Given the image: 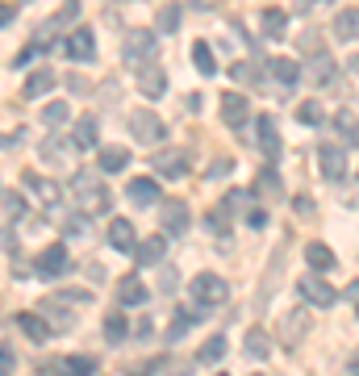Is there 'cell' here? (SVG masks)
I'll list each match as a JSON object with an SVG mask.
<instances>
[{
	"label": "cell",
	"mask_w": 359,
	"mask_h": 376,
	"mask_svg": "<svg viewBox=\"0 0 359 376\" xmlns=\"http://www.w3.org/2000/svg\"><path fill=\"white\" fill-rule=\"evenodd\" d=\"M188 293H192V301L197 306H222L226 301V280L217 276V272H201V276H192V285H188Z\"/></svg>",
	"instance_id": "1"
},
{
	"label": "cell",
	"mask_w": 359,
	"mask_h": 376,
	"mask_svg": "<svg viewBox=\"0 0 359 376\" xmlns=\"http://www.w3.org/2000/svg\"><path fill=\"white\" fill-rule=\"evenodd\" d=\"M151 54H155V33H151V29H130V33H125V46H121L125 67H146Z\"/></svg>",
	"instance_id": "2"
},
{
	"label": "cell",
	"mask_w": 359,
	"mask_h": 376,
	"mask_svg": "<svg viewBox=\"0 0 359 376\" xmlns=\"http://www.w3.org/2000/svg\"><path fill=\"white\" fill-rule=\"evenodd\" d=\"M130 134L151 146V142H163V138H167V126H163V117H155L151 109H134V113H130Z\"/></svg>",
	"instance_id": "3"
},
{
	"label": "cell",
	"mask_w": 359,
	"mask_h": 376,
	"mask_svg": "<svg viewBox=\"0 0 359 376\" xmlns=\"http://www.w3.org/2000/svg\"><path fill=\"white\" fill-rule=\"evenodd\" d=\"M71 193H75V201L84 205V209H109V193L96 184V176H88V172H79L75 180H71Z\"/></svg>",
	"instance_id": "4"
},
{
	"label": "cell",
	"mask_w": 359,
	"mask_h": 376,
	"mask_svg": "<svg viewBox=\"0 0 359 376\" xmlns=\"http://www.w3.org/2000/svg\"><path fill=\"white\" fill-rule=\"evenodd\" d=\"M297 289H301V297H305L310 306H318V310H330V306L339 301V293H335L322 276H314V272H310V276H301V280H297Z\"/></svg>",
	"instance_id": "5"
},
{
	"label": "cell",
	"mask_w": 359,
	"mask_h": 376,
	"mask_svg": "<svg viewBox=\"0 0 359 376\" xmlns=\"http://www.w3.org/2000/svg\"><path fill=\"white\" fill-rule=\"evenodd\" d=\"M63 50H67V59H75V63H92V59H96V38H92V29H71L67 42H63Z\"/></svg>",
	"instance_id": "6"
},
{
	"label": "cell",
	"mask_w": 359,
	"mask_h": 376,
	"mask_svg": "<svg viewBox=\"0 0 359 376\" xmlns=\"http://www.w3.org/2000/svg\"><path fill=\"white\" fill-rule=\"evenodd\" d=\"M222 121L230 130H243V121H251V100L243 92H226L222 96Z\"/></svg>",
	"instance_id": "7"
},
{
	"label": "cell",
	"mask_w": 359,
	"mask_h": 376,
	"mask_svg": "<svg viewBox=\"0 0 359 376\" xmlns=\"http://www.w3.org/2000/svg\"><path fill=\"white\" fill-rule=\"evenodd\" d=\"M67 268H71V255H67L63 243H54V247H46V251L38 255V276H46V280H50V276H63Z\"/></svg>",
	"instance_id": "8"
},
{
	"label": "cell",
	"mask_w": 359,
	"mask_h": 376,
	"mask_svg": "<svg viewBox=\"0 0 359 376\" xmlns=\"http://www.w3.org/2000/svg\"><path fill=\"white\" fill-rule=\"evenodd\" d=\"M305 335H310V314H305V310H289L284 322H280V343H284V347H297Z\"/></svg>",
	"instance_id": "9"
},
{
	"label": "cell",
	"mask_w": 359,
	"mask_h": 376,
	"mask_svg": "<svg viewBox=\"0 0 359 376\" xmlns=\"http://www.w3.org/2000/svg\"><path fill=\"white\" fill-rule=\"evenodd\" d=\"M159 218H163V230L167 234H184L188 230V205L184 201H159Z\"/></svg>",
	"instance_id": "10"
},
{
	"label": "cell",
	"mask_w": 359,
	"mask_h": 376,
	"mask_svg": "<svg viewBox=\"0 0 359 376\" xmlns=\"http://www.w3.org/2000/svg\"><path fill=\"white\" fill-rule=\"evenodd\" d=\"M318 167H322V176L326 180H343V172H347V155L339 151V146H318Z\"/></svg>",
	"instance_id": "11"
},
{
	"label": "cell",
	"mask_w": 359,
	"mask_h": 376,
	"mask_svg": "<svg viewBox=\"0 0 359 376\" xmlns=\"http://www.w3.org/2000/svg\"><path fill=\"white\" fill-rule=\"evenodd\" d=\"M155 172L167 176V180H180V176L188 172V155H184V151H159V155H155Z\"/></svg>",
	"instance_id": "12"
},
{
	"label": "cell",
	"mask_w": 359,
	"mask_h": 376,
	"mask_svg": "<svg viewBox=\"0 0 359 376\" xmlns=\"http://www.w3.org/2000/svg\"><path fill=\"white\" fill-rule=\"evenodd\" d=\"M138 92H142V96H151V100L167 92V80H163V71H159L155 63H146V67H138Z\"/></svg>",
	"instance_id": "13"
},
{
	"label": "cell",
	"mask_w": 359,
	"mask_h": 376,
	"mask_svg": "<svg viewBox=\"0 0 359 376\" xmlns=\"http://www.w3.org/2000/svg\"><path fill=\"white\" fill-rule=\"evenodd\" d=\"M255 138H259V146H263V155H268V159H276V155H280L276 117H255Z\"/></svg>",
	"instance_id": "14"
},
{
	"label": "cell",
	"mask_w": 359,
	"mask_h": 376,
	"mask_svg": "<svg viewBox=\"0 0 359 376\" xmlns=\"http://www.w3.org/2000/svg\"><path fill=\"white\" fill-rule=\"evenodd\" d=\"M125 197H130L134 205H142V209H146V205H155V201H159V184H155L151 176H138V180H130Z\"/></svg>",
	"instance_id": "15"
},
{
	"label": "cell",
	"mask_w": 359,
	"mask_h": 376,
	"mask_svg": "<svg viewBox=\"0 0 359 376\" xmlns=\"http://www.w3.org/2000/svg\"><path fill=\"white\" fill-rule=\"evenodd\" d=\"M109 243H113L117 251H138L134 222H125V218H113V222H109Z\"/></svg>",
	"instance_id": "16"
},
{
	"label": "cell",
	"mask_w": 359,
	"mask_h": 376,
	"mask_svg": "<svg viewBox=\"0 0 359 376\" xmlns=\"http://www.w3.org/2000/svg\"><path fill=\"white\" fill-rule=\"evenodd\" d=\"M146 297H151V289H146L138 276H121V280H117V301H121V306H142Z\"/></svg>",
	"instance_id": "17"
},
{
	"label": "cell",
	"mask_w": 359,
	"mask_h": 376,
	"mask_svg": "<svg viewBox=\"0 0 359 376\" xmlns=\"http://www.w3.org/2000/svg\"><path fill=\"white\" fill-rule=\"evenodd\" d=\"M163 251H167V239H163V234H151V239H142V243H138L134 260H138L142 268H151V264H159V260H163Z\"/></svg>",
	"instance_id": "18"
},
{
	"label": "cell",
	"mask_w": 359,
	"mask_h": 376,
	"mask_svg": "<svg viewBox=\"0 0 359 376\" xmlns=\"http://www.w3.org/2000/svg\"><path fill=\"white\" fill-rule=\"evenodd\" d=\"M50 84H54V71H50V67H38V71L25 80L21 96H25V100H38V96H46V92H50Z\"/></svg>",
	"instance_id": "19"
},
{
	"label": "cell",
	"mask_w": 359,
	"mask_h": 376,
	"mask_svg": "<svg viewBox=\"0 0 359 376\" xmlns=\"http://www.w3.org/2000/svg\"><path fill=\"white\" fill-rule=\"evenodd\" d=\"M243 347H247V360H268V356H272V339H268V331H259V326L247 331Z\"/></svg>",
	"instance_id": "20"
},
{
	"label": "cell",
	"mask_w": 359,
	"mask_h": 376,
	"mask_svg": "<svg viewBox=\"0 0 359 376\" xmlns=\"http://www.w3.org/2000/svg\"><path fill=\"white\" fill-rule=\"evenodd\" d=\"M335 38H343V42L359 38V8H343V13L335 17Z\"/></svg>",
	"instance_id": "21"
},
{
	"label": "cell",
	"mask_w": 359,
	"mask_h": 376,
	"mask_svg": "<svg viewBox=\"0 0 359 376\" xmlns=\"http://www.w3.org/2000/svg\"><path fill=\"white\" fill-rule=\"evenodd\" d=\"M13 322L25 331V339H29V343H46V335H50V331L42 326V318H38V314H17Z\"/></svg>",
	"instance_id": "22"
},
{
	"label": "cell",
	"mask_w": 359,
	"mask_h": 376,
	"mask_svg": "<svg viewBox=\"0 0 359 376\" xmlns=\"http://www.w3.org/2000/svg\"><path fill=\"white\" fill-rule=\"evenodd\" d=\"M192 63H197L201 75H217V59H213L209 42H192Z\"/></svg>",
	"instance_id": "23"
},
{
	"label": "cell",
	"mask_w": 359,
	"mask_h": 376,
	"mask_svg": "<svg viewBox=\"0 0 359 376\" xmlns=\"http://www.w3.org/2000/svg\"><path fill=\"white\" fill-rule=\"evenodd\" d=\"M305 260H310V268H318V272H330V268H335V255H330L326 243H310V247H305Z\"/></svg>",
	"instance_id": "24"
},
{
	"label": "cell",
	"mask_w": 359,
	"mask_h": 376,
	"mask_svg": "<svg viewBox=\"0 0 359 376\" xmlns=\"http://www.w3.org/2000/svg\"><path fill=\"white\" fill-rule=\"evenodd\" d=\"M222 356H226V335H213V339H205V343H201L197 364H217Z\"/></svg>",
	"instance_id": "25"
},
{
	"label": "cell",
	"mask_w": 359,
	"mask_h": 376,
	"mask_svg": "<svg viewBox=\"0 0 359 376\" xmlns=\"http://www.w3.org/2000/svg\"><path fill=\"white\" fill-rule=\"evenodd\" d=\"M71 142H75V146H84V151H88V146H96V117H79V121H75Z\"/></svg>",
	"instance_id": "26"
},
{
	"label": "cell",
	"mask_w": 359,
	"mask_h": 376,
	"mask_svg": "<svg viewBox=\"0 0 359 376\" xmlns=\"http://www.w3.org/2000/svg\"><path fill=\"white\" fill-rule=\"evenodd\" d=\"M0 201H4V226H13V222L25 213V201H21V193H17V188H4V193H0Z\"/></svg>",
	"instance_id": "27"
},
{
	"label": "cell",
	"mask_w": 359,
	"mask_h": 376,
	"mask_svg": "<svg viewBox=\"0 0 359 376\" xmlns=\"http://www.w3.org/2000/svg\"><path fill=\"white\" fill-rule=\"evenodd\" d=\"M180 17H184V8H180L176 0H167V4L159 8V29H163V33H176V29H180Z\"/></svg>",
	"instance_id": "28"
},
{
	"label": "cell",
	"mask_w": 359,
	"mask_h": 376,
	"mask_svg": "<svg viewBox=\"0 0 359 376\" xmlns=\"http://www.w3.org/2000/svg\"><path fill=\"white\" fill-rule=\"evenodd\" d=\"M284 25L289 17L280 8H263V38H284Z\"/></svg>",
	"instance_id": "29"
},
{
	"label": "cell",
	"mask_w": 359,
	"mask_h": 376,
	"mask_svg": "<svg viewBox=\"0 0 359 376\" xmlns=\"http://www.w3.org/2000/svg\"><path fill=\"white\" fill-rule=\"evenodd\" d=\"M310 75H314V80H322V84H335V63H330V54H322V50H318V54L310 59Z\"/></svg>",
	"instance_id": "30"
},
{
	"label": "cell",
	"mask_w": 359,
	"mask_h": 376,
	"mask_svg": "<svg viewBox=\"0 0 359 376\" xmlns=\"http://www.w3.org/2000/svg\"><path fill=\"white\" fill-rule=\"evenodd\" d=\"M125 163H130V155L121 146H105L100 151V172H125Z\"/></svg>",
	"instance_id": "31"
},
{
	"label": "cell",
	"mask_w": 359,
	"mask_h": 376,
	"mask_svg": "<svg viewBox=\"0 0 359 376\" xmlns=\"http://www.w3.org/2000/svg\"><path fill=\"white\" fill-rule=\"evenodd\" d=\"M96 373V360L92 356H71L63 368H59V376H92Z\"/></svg>",
	"instance_id": "32"
},
{
	"label": "cell",
	"mask_w": 359,
	"mask_h": 376,
	"mask_svg": "<svg viewBox=\"0 0 359 376\" xmlns=\"http://www.w3.org/2000/svg\"><path fill=\"white\" fill-rule=\"evenodd\" d=\"M322 117H326V113H322L318 100H301V105H297V121H301V126H322Z\"/></svg>",
	"instance_id": "33"
},
{
	"label": "cell",
	"mask_w": 359,
	"mask_h": 376,
	"mask_svg": "<svg viewBox=\"0 0 359 376\" xmlns=\"http://www.w3.org/2000/svg\"><path fill=\"white\" fill-rule=\"evenodd\" d=\"M125 335H130V326H125V318H121V314L113 310V314L105 318V339H109V343H121Z\"/></svg>",
	"instance_id": "34"
},
{
	"label": "cell",
	"mask_w": 359,
	"mask_h": 376,
	"mask_svg": "<svg viewBox=\"0 0 359 376\" xmlns=\"http://www.w3.org/2000/svg\"><path fill=\"white\" fill-rule=\"evenodd\" d=\"M197 322V314H188V310H180L176 318H171V326H167V343H176L180 335H188V326Z\"/></svg>",
	"instance_id": "35"
},
{
	"label": "cell",
	"mask_w": 359,
	"mask_h": 376,
	"mask_svg": "<svg viewBox=\"0 0 359 376\" xmlns=\"http://www.w3.org/2000/svg\"><path fill=\"white\" fill-rule=\"evenodd\" d=\"M335 126H339V134H343V138H351V142H359V117L351 113V109H343V113L335 117Z\"/></svg>",
	"instance_id": "36"
},
{
	"label": "cell",
	"mask_w": 359,
	"mask_h": 376,
	"mask_svg": "<svg viewBox=\"0 0 359 376\" xmlns=\"http://www.w3.org/2000/svg\"><path fill=\"white\" fill-rule=\"evenodd\" d=\"M67 117H71V109H67L63 100H50V105L42 109V121H46V126H63Z\"/></svg>",
	"instance_id": "37"
},
{
	"label": "cell",
	"mask_w": 359,
	"mask_h": 376,
	"mask_svg": "<svg viewBox=\"0 0 359 376\" xmlns=\"http://www.w3.org/2000/svg\"><path fill=\"white\" fill-rule=\"evenodd\" d=\"M272 75H276V80L289 88V84L297 80V63H293V59H276V63H272Z\"/></svg>",
	"instance_id": "38"
},
{
	"label": "cell",
	"mask_w": 359,
	"mask_h": 376,
	"mask_svg": "<svg viewBox=\"0 0 359 376\" xmlns=\"http://www.w3.org/2000/svg\"><path fill=\"white\" fill-rule=\"evenodd\" d=\"M259 193L263 197H280V180H276V172L268 167V172H259Z\"/></svg>",
	"instance_id": "39"
},
{
	"label": "cell",
	"mask_w": 359,
	"mask_h": 376,
	"mask_svg": "<svg viewBox=\"0 0 359 376\" xmlns=\"http://www.w3.org/2000/svg\"><path fill=\"white\" fill-rule=\"evenodd\" d=\"M25 184H33L46 201H54V197H59V193H54V184H50V180H42V176H33V172H25Z\"/></svg>",
	"instance_id": "40"
},
{
	"label": "cell",
	"mask_w": 359,
	"mask_h": 376,
	"mask_svg": "<svg viewBox=\"0 0 359 376\" xmlns=\"http://www.w3.org/2000/svg\"><path fill=\"white\" fill-rule=\"evenodd\" d=\"M230 167H234V163H230V159H213V163H209V172H205V176H209V180H217V176H226V172H230Z\"/></svg>",
	"instance_id": "41"
},
{
	"label": "cell",
	"mask_w": 359,
	"mask_h": 376,
	"mask_svg": "<svg viewBox=\"0 0 359 376\" xmlns=\"http://www.w3.org/2000/svg\"><path fill=\"white\" fill-rule=\"evenodd\" d=\"M247 226H251V230H263V226H268V213H263V209H247Z\"/></svg>",
	"instance_id": "42"
},
{
	"label": "cell",
	"mask_w": 359,
	"mask_h": 376,
	"mask_svg": "<svg viewBox=\"0 0 359 376\" xmlns=\"http://www.w3.org/2000/svg\"><path fill=\"white\" fill-rule=\"evenodd\" d=\"M13 368H17V360H13V347H4V352H0V376H13Z\"/></svg>",
	"instance_id": "43"
},
{
	"label": "cell",
	"mask_w": 359,
	"mask_h": 376,
	"mask_svg": "<svg viewBox=\"0 0 359 376\" xmlns=\"http://www.w3.org/2000/svg\"><path fill=\"white\" fill-rule=\"evenodd\" d=\"M226 205H230V209H243V205H251V193H230Z\"/></svg>",
	"instance_id": "44"
},
{
	"label": "cell",
	"mask_w": 359,
	"mask_h": 376,
	"mask_svg": "<svg viewBox=\"0 0 359 376\" xmlns=\"http://www.w3.org/2000/svg\"><path fill=\"white\" fill-rule=\"evenodd\" d=\"M75 8H79L75 0H63V8H59V17H50V21H71V17H75Z\"/></svg>",
	"instance_id": "45"
},
{
	"label": "cell",
	"mask_w": 359,
	"mask_h": 376,
	"mask_svg": "<svg viewBox=\"0 0 359 376\" xmlns=\"http://www.w3.org/2000/svg\"><path fill=\"white\" fill-rule=\"evenodd\" d=\"M33 54H38V46H25V50H21V54H13V67H25V63H29V59H33Z\"/></svg>",
	"instance_id": "46"
},
{
	"label": "cell",
	"mask_w": 359,
	"mask_h": 376,
	"mask_svg": "<svg viewBox=\"0 0 359 376\" xmlns=\"http://www.w3.org/2000/svg\"><path fill=\"white\" fill-rule=\"evenodd\" d=\"M209 230H213V234H222V230H226V218H222V213H217V209H213V213H209Z\"/></svg>",
	"instance_id": "47"
},
{
	"label": "cell",
	"mask_w": 359,
	"mask_h": 376,
	"mask_svg": "<svg viewBox=\"0 0 359 376\" xmlns=\"http://www.w3.org/2000/svg\"><path fill=\"white\" fill-rule=\"evenodd\" d=\"M84 230H88V222H84V218H71V222H67V234H84Z\"/></svg>",
	"instance_id": "48"
},
{
	"label": "cell",
	"mask_w": 359,
	"mask_h": 376,
	"mask_svg": "<svg viewBox=\"0 0 359 376\" xmlns=\"http://www.w3.org/2000/svg\"><path fill=\"white\" fill-rule=\"evenodd\" d=\"M4 251L17 255V243H13V226H4Z\"/></svg>",
	"instance_id": "49"
},
{
	"label": "cell",
	"mask_w": 359,
	"mask_h": 376,
	"mask_svg": "<svg viewBox=\"0 0 359 376\" xmlns=\"http://www.w3.org/2000/svg\"><path fill=\"white\" fill-rule=\"evenodd\" d=\"M347 373H351V376H359V352L351 356V360H347Z\"/></svg>",
	"instance_id": "50"
},
{
	"label": "cell",
	"mask_w": 359,
	"mask_h": 376,
	"mask_svg": "<svg viewBox=\"0 0 359 376\" xmlns=\"http://www.w3.org/2000/svg\"><path fill=\"white\" fill-rule=\"evenodd\" d=\"M351 297L359 301V280H351Z\"/></svg>",
	"instance_id": "51"
},
{
	"label": "cell",
	"mask_w": 359,
	"mask_h": 376,
	"mask_svg": "<svg viewBox=\"0 0 359 376\" xmlns=\"http://www.w3.org/2000/svg\"><path fill=\"white\" fill-rule=\"evenodd\" d=\"M351 67H356V71H359V54H356V59H351Z\"/></svg>",
	"instance_id": "52"
},
{
	"label": "cell",
	"mask_w": 359,
	"mask_h": 376,
	"mask_svg": "<svg viewBox=\"0 0 359 376\" xmlns=\"http://www.w3.org/2000/svg\"><path fill=\"white\" fill-rule=\"evenodd\" d=\"M217 376H226V373H217Z\"/></svg>",
	"instance_id": "53"
},
{
	"label": "cell",
	"mask_w": 359,
	"mask_h": 376,
	"mask_svg": "<svg viewBox=\"0 0 359 376\" xmlns=\"http://www.w3.org/2000/svg\"><path fill=\"white\" fill-rule=\"evenodd\" d=\"M356 318H359V310H356Z\"/></svg>",
	"instance_id": "54"
}]
</instances>
